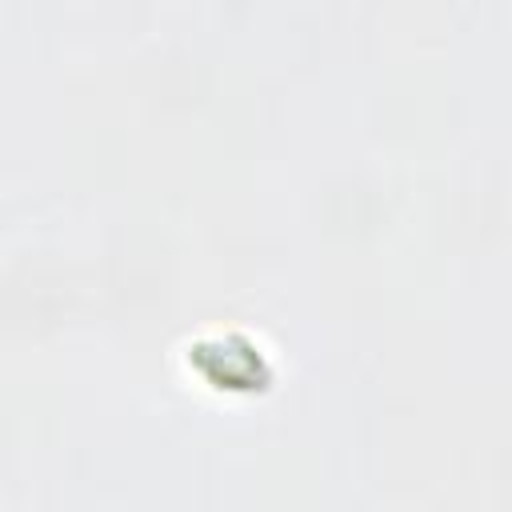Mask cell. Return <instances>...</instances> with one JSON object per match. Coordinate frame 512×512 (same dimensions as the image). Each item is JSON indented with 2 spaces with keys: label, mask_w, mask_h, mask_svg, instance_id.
<instances>
[{
  "label": "cell",
  "mask_w": 512,
  "mask_h": 512,
  "mask_svg": "<svg viewBox=\"0 0 512 512\" xmlns=\"http://www.w3.org/2000/svg\"><path fill=\"white\" fill-rule=\"evenodd\" d=\"M188 360H196V368L216 380L220 388H260L268 384V368H264V356L248 344H196L188 352Z\"/></svg>",
  "instance_id": "cell-1"
}]
</instances>
